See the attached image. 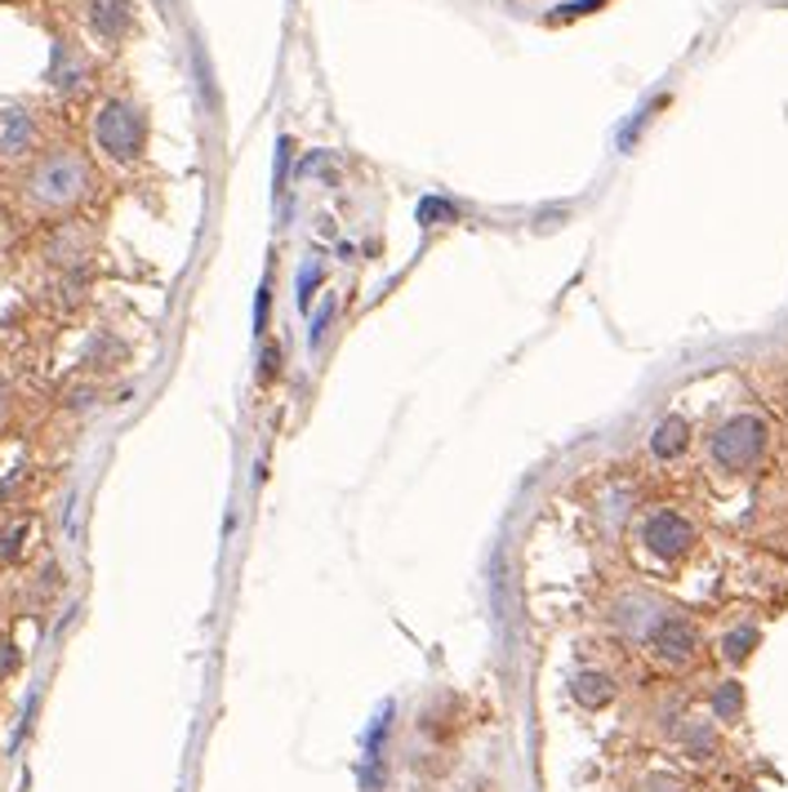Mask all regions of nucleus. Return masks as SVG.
<instances>
[{"instance_id": "obj_1", "label": "nucleus", "mask_w": 788, "mask_h": 792, "mask_svg": "<svg viewBox=\"0 0 788 792\" xmlns=\"http://www.w3.org/2000/svg\"><path fill=\"white\" fill-rule=\"evenodd\" d=\"M85 192H89V165H85L76 152H67V148L41 156L36 170L28 174V196H32V205H41V209H67V205H76Z\"/></svg>"}, {"instance_id": "obj_2", "label": "nucleus", "mask_w": 788, "mask_h": 792, "mask_svg": "<svg viewBox=\"0 0 788 792\" xmlns=\"http://www.w3.org/2000/svg\"><path fill=\"white\" fill-rule=\"evenodd\" d=\"M766 441H770L766 419H757V414H731V419L713 432L709 455H713V464H717L722 473H748V468L762 464Z\"/></svg>"}, {"instance_id": "obj_3", "label": "nucleus", "mask_w": 788, "mask_h": 792, "mask_svg": "<svg viewBox=\"0 0 788 792\" xmlns=\"http://www.w3.org/2000/svg\"><path fill=\"white\" fill-rule=\"evenodd\" d=\"M94 143L111 156V161H139L143 143H148V121H143V111L126 98H107L98 107V117H94Z\"/></svg>"}, {"instance_id": "obj_4", "label": "nucleus", "mask_w": 788, "mask_h": 792, "mask_svg": "<svg viewBox=\"0 0 788 792\" xmlns=\"http://www.w3.org/2000/svg\"><path fill=\"white\" fill-rule=\"evenodd\" d=\"M641 543H646V552H655L663 561H678L695 547V525L682 512H655L641 521Z\"/></svg>"}, {"instance_id": "obj_5", "label": "nucleus", "mask_w": 788, "mask_h": 792, "mask_svg": "<svg viewBox=\"0 0 788 792\" xmlns=\"http://www.w3.org/2000/svg\"><path fill=\"white\" fill-rule=\"evenodd\" d=\"M650 650L663 659V663H687L695 650H700V632L678 619V615H663L655 628H650Z\"/></svg>"}, {"instance_id": "obj_6", "label": "nucleus", "mask_w": 788, "mask_h": 792, "mask_svg": "<svg viewBox=\"0 0 788 792\" xmlns=\"http://www.w3.org/2000/svg\"><path fill=\"white\" fill-rule=\"evenodd\" d=\"M36 143V121L28 107H0V161L28 156Z\"/></svg>"}, {"instance_id": "obj_7", "label": "nucleus", "mask_w": 788, "mask_h": 792, "mask_svg": "<svg viewBox=\"0 0 788 792\" xmlns=\"http://www.w3.org/2000/svg\"><path fill=\"white\" fill-rule=\"evenodd\" d=\"M89 28L102 41H121L130 32V0H89Z\"/></svg>"}, {"instance_id": "obj_8", "label": "nucleus", "mask_w": 788, "mask_h": 792, "mask_svg": "<svg viewBox=\"0 0 788 792\" xmlns=\"http://www.w3.org/2000/svg\"><path fill=\"white\" fill-rule=\"evenodd\" d=\"M687 445H691V423L682 414H668V419L655 423V432H650V455L655 459H678Z\"/></svg>"}, {"instance_id": "obj_9", "label": "nucleus", "mask_w": 788, "mask_h": 792, "mask_svg": "<svg viewBox=\"0 0 788 792\" xmlns=\"http://www.w3.org/2000/svg\"><path fill=\"white\" fill-rule=\"evenodd\" d=\"M50 80H54V89H63V94H72V89H80L85 85V58L72 50V45H54V63H50Z\"/></svg>"}, {"instance_id": "obj_10", "label": "nucleus", "mask_w": 788, "mask_h": 792, "mask_svg": "<svg viewBox=\"0 0 788 792\" xmlns=\"http://www.w3.org/2000/svg\"><path fill=\"white\" fill-rule=\"evenodd\" d=\"M575 699L584 708H606L615 699V686H611V676L606 672H580L575 676Z\"/></svg>"}, {"instance_id": "obj_11", "label": "nucleus", "mask_w": 788, "mask_h": 792, "mask_svg": "<svg viewBox=\"0 0 788 792\" xmlns=\"http://www.w3.org/2000/svg\"><path fill=\"white\" fill-rule=\"evenodd\" d=\"M753 645H757V628H735V632L722 641V654H726L731 663H740V659H748Z\"/></svg>"}, {"instance_id": "obj_12", "label": "nucleus", "mask_w": 788, "mask_h": 792, "mask_svg": "<svg viewBox=\"0 0 788 792\" xmlns=\"http://www.w3.org/2000/svg\"><path fill=\"white\" fill-rule=\"evenodd\" d=\"M713 708H717V717H722V722L740 717V708H744V695H740V686H735V682H722V691L713 695Z\"/></svg>"}, {"instance_id": "obj_13", "label": "nucleus", "mask_w": 788, "mask_h": 792, "mask_svg": "<svg viewBox=\"0 0 788 792\" xmlns=\"http://www.w3.org/2000/svg\"><path fill=\"white\" fill-rule=\"evenodd\" d=\"M330 316H334V299H325L321 307H316V316H312V329H307V344L316 348L321 338H325V325H330Z\"/></svg>"}, {"instance_id": "obj_14", "label": "nucleus", "mask_w": 788, "mask_h": 792, "mask_svg": "<svg viewBox=\"0 0 788 792\" xmlns=\"http://www.w3.org/2000/svg\"><path fill=\"white\" fill-rule=\"evenodd\" d=\"M321 281V272L316 268H303L299 272V307H312V285Z\"/></svg>"}, {"instance_id": "obj_15", "label": "nucleus", "mask_w": 788, "mask_h": 792, "mask_svg": "<svg viewBox=\"0 0 788 792\" xmlns=\"http://www.w3.org/2000/svg\"><path fill=\"white\" fill-rule=\"evenodd\" d=\"M277 375H281V348H263V370H259V379L272 383Z\"/></svg>"}, {"instance_id": "obj_16", "label": "nucleus", "mask_w": 788, "mask_h": 792, "mask_svg": "<svg viewBox=\"0 0 788 792\" xmlns=\"http://www.w3.org/2000/svg\"><path fill=\"white\" fill-rule=\"evenodd\" d=\"M28 525H14L10 534H0V556H19V539H23Z\"/></svg>"}]
</instances>
